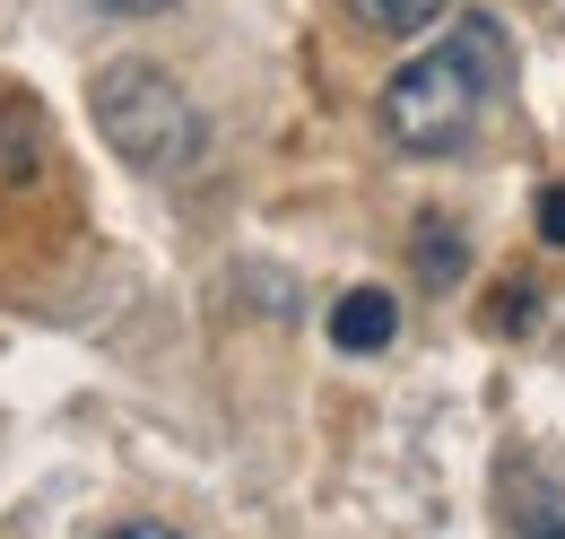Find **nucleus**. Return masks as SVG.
Returning <instances> with one entry per match:
<instances>
[{
	"label": "nucleus",
	"mask_w": 565,
	"mask_h": 539,
	"mask_svg": "<svg viewBox=\"0 0 565 539\" xmlns=\"http://www.w3.org/2000/svg\"><path fill=\"white\" fill-rule=\"evenodd\" d=\"M495 87H504V27L495 18H461L435 53L392 70V87H383V139L409 148V157H452V148H470Z\"/></svg>",
	"instance_id": "1"
},
{
	"label": "nucleus",
	"mask_w": 565,
	"mask_h": 539,
	"mask_svg": "<svg viewBox=\"0 0 565 539\" xmlns=\"http://www.w3.org/2000/svg\"><path fill=\"white\" fill-rule=\"evenodd\" d=\"M87 105H96V131L114 139V157L140 166V175H183V166L201 157V139H210V131H201V105H192L157 62L96 70Z\"/></svg>",
	"instance_id": "2"
},
{
	"label": "nucleus",
	"mask_w": 565,
	"mask_h": 539,
	"mask_svg": "<svg viewBox=\"0 0 565 539\" xmlns=\"http://www.w3.org/2000/svg\"><path fill=\"white\" fill-rule=\"evenodd\" d=\"M392 331H401V305H392V287H349V296L331 305V339H340L349 357L392 348Z\"/></svg>",
	"instance_id": "3"
},
{
	"label": "nucleus",
	"mask_w": 565,
	"mask_h": 539,
	"mask_svg": "<svg viewBox=\"0 0 565 539\" xmlns=\"http://www.w3.org/2000/svg\"><path fill=\"white\" fill-rule=\"evenodd\" d=\"M452 0H349V18L365 27V35H418V27H435Z\"/></svg>",
	"instance_id": "4"
},
{
	"label": "nucleus",
	"mask_w": 565,
	"mask_h": 539,
	"mask_svg": "<svg viewBox=\"0 0 565 539\" xmlns=\"http://www.w3.org/2000/svg\"><path fill=\"white\" fill-rule=\"evenodd\" d=\"M418 253H426V278H435V287H444V278H452V270H461V244H452V235H444V226H426V235H418Z\"/></svg>",
	"instance_id": "5"
},
{
	"label": "nucleus",
	"mask_w": 565,
	"mask_h": 539,
	"mask_svg": "<svg viewBox=\"0 0 565 539\" xmlns=\"http://www.w3.org/2000/svg\"><path fill=\"white\" fill-rule=\"evenodd\" d=\"M540 235L565 253V183H548V192H540Z\"/></svg>",
	"instance_id": "6"
},
{
	"label": "nucleus",
	"mask_w": 565,
	"mask_h": 539,
	"mask_svg": "<svg viewBox=\"0 0 565 539\" xmlns=\"http://www.w3.org/2000/svg\"><path fill=\"white\" fill-rule=\"evenodd\" d=\"M87 9H105V18H157V9H174V0H87Z\"/></svg>",
	"instance_id": "7"
},
{
	"label": "nucleus",
	"mask_w": 565,
	"mask_h": 539,
	"mask_svg": "<svg viewBox=\"0 0 565 539\" xmlns=\"http://www.w3.org/2000/svg\"><path fill=\"white\" fill-rule=\"evenodd\" d=\"M105 539H183L174 522H122V531H105Z\"/></svg>",
	"instance_id": "8"
},
{
	"label": "nucleus",
	"mask_w": 565,
	"mask_h": 539,
	"mask_svg": "<svg viewBox=\"0 0 565 539\" xmlns=\"http://www.w3.org/2000/svg\"><path fill=\"white\" fill-rule=\"evenodd\" d=\"M522 539H565V514H531V531Z\"/></svg>",
	"instance_id": "9"
}]
</instances>
